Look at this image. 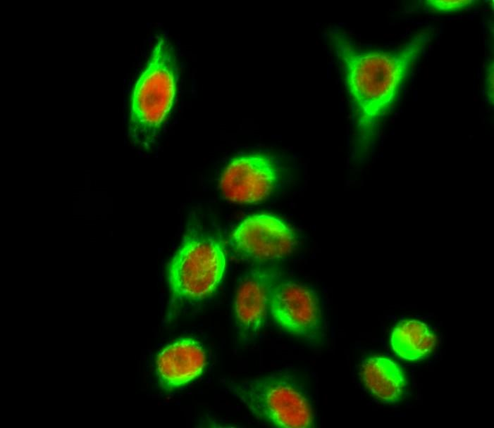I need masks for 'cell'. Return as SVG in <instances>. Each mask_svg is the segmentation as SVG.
<instances>
[{
    "mask_svg": "<svg viewBox=\"0 0 494 428\" xmlns=\"http://www.w3.org/2000/svg\"><path fill=\"white\" fill-rule=\"evenodd\" d=\"M230 241L240 256L258 261L283 258L297 244L293 230L279 218L267 214L246 218L235 229Z\"/></svg>",
    "mask_w": 494,
    "mask_h": 428,
    "instance_id": "6",
    "label": "cell"
},
{
    "mask_svg": "<svg viewBox=\"0 0 494 428\" xmlns=\"http://www.w3.org/2000/svg\"><path fill=\"white\" fill-rule=\"evenodd\" d=\"M434 35L433 27L427 26L391 49L363 50L344 31L330 32L353 103L356 146L362 156L370 150L381 120Z\"/></svg>",
    "mask_w": 494,
    "mask_h": 428,
    "instance_id": "1",
    "label": "cell"
},
{
    "mask_svg": "<svg viewBox=\"0 0 494 428\" xmlns=\"http://www.w3.org/2000/svg\"><path fill=\"white\" fill-rule=\"evenodd\" d=\"M226 262V250L220 239L187 234L168 266L172 297L178 301H199L208 297L221 283Z\"/></svg>",
    "mask_w": 494,
    "mask_h": 428,
    "instance_id": "3",
    "label": "cell"
},
{
    "mask_svg": "<svg viewBox=\"0 0 494 428\" xmlns=\"http://www.w3.org/2000/svg\"><path fill=\"white\" fill-rule=\"evenodd\" d=\"M279 177V168L271 157L260 153L241 156L233 158L226 168L220 187L230 201L253 203L271 193Z\"/></svg>",
    "mask_w": 494,
    "mask_h": 428,
    "instance_id": "7",
    "label": "cell"
},
{
    "mask_svg": "<svg viewBox=\"0 0 494 428\" xmlns=\"http://www.w3.org/2000/svg\"><path fill=\"white\" fill-rule=\"evenodd\" d=\"M204 366L202 344L192 338H180L158 354L156 373L162 389L172 390L199 376Z\"/></svg>",
    "mask_w": 494,
    "mask_h": 428,
    "instance_id": "9",
    "label": "cell"
},
{
    "mask_svg": "<svg viewBox=\"0 0 494 428\" xmlns=\"http://www.w3.org/2000/svg\"><path fill=\"white\" fill-rule=\"evenodd\" d=\"M476 2L474 0H427L426 6L432 11L438 12H452L462 10Z\"/></svg>",
    "mask_w": 494,
    "mask_h": 428,
    "instance_id": "12",
    "label": "cell"
},
{
    "mask_svg": "<svg viewBox=\"0 0 494 428\" xmlns=\"http://www.w3.org/2000/svg\"><path fill=\"white\" fill-rule=\"evenodd\" d=\"M279 279L278 272L268 268H252L242 277L234 306L237 332L243 341L254 338L263 327L271 291Z\"/></svg>",
    "mask_w": 494,
    "mask_h": 428,
    "instance_id": "8",
    "label": "cell"
},
{
    "mask_svg": "<svg viewBox=\"0 0 494 428\" xmlns=\"http://www.w3.org/2000/svg\"><path fill=\"white\" fill-rule=\"evenodd\" d=\"M494 73V65L493 60H491L488 64L486 68L485 75V90L487 100L489 103L493 105L494 103V84H493V74Z\"/></svg>",
    "mask_w": 494,
    "mask_h": 428,
    "instance_id": "13",
    "label": "cell"
},
{
    "mask_svg": "<svg viewBox=\"0 0 494 428\" xmlns=\"http://www.w3.org/2000/svg\"><path fill=\"white\" fill-rule=\"evenodd\" d=\"M269 310L274 320L287 332L311 344L322 338L318 296L311 288L292 281L279 280L273 287Z\"/></svg>",
    "mask_w": 494,
    "mask_h": 428,
    "instance_id": "5",
    "label": "cell"
},
{
    "mask_svg": "<svg viewBox=\"0 0 494 428\" xmlns=\"http://www.w3.org/2000/svg\"><path fill=\"white\" fill-rule=\"evenodd\" d=\"M436 338L427 325L416 320H404L393 329L390 343L393 350L403 359L418 360L433 350Z\"/></svg>",
    "mask_w": 494,
    "mask_h": 428,
    "instance_id": "11",
    "label": "cell"
},
{
    "mask_svg": "<svg viewBox=\"0 0 494 428\" xmlns=\"http://www.w3.org/2000/svg\"><path fill=\"white\" fill-rule=\"evenodd\" d=\"M228 389L257 417L280 427H311V405L290 379L272 375L229 382Z\"/></svg>",
    "mask_w": 494,
    "mask_h": 428,
    "instance_id": "4",
    "label": "cell"
},
{
    "mask_svg": "<svg viewBox=\"0 0 494 428\" xmlns=\"http://www.w3.org/2000/svg\"><path fill=\"white\" fill-rule=\"evenodd\" d=\"M177 75L174 49L161 36L131 96L129 134L135 144L148 147L157 137L174 103Z\"/></svg>",
    "mask_w": 494,
    "mask_h": 428,
    "instance_id": "2",
    "label": "cell"
},
{
    "mask_svg": "<svg viewBox=\"0 0 494 428\" xmlns=\"http://www.w3.org/2000/svg\"><path fill=\"white\" fill-rule=\"evenodd\" d=\"M362 379L370 392L386 403L397 402L402 396L406 380L399 365L391 359L373 356L362 365Z\"/></svg>",
    "mask_w": 494,
    "mask_h": 428,
    "instance_id": "10",
    "label": "cell"
}]
</instances>
